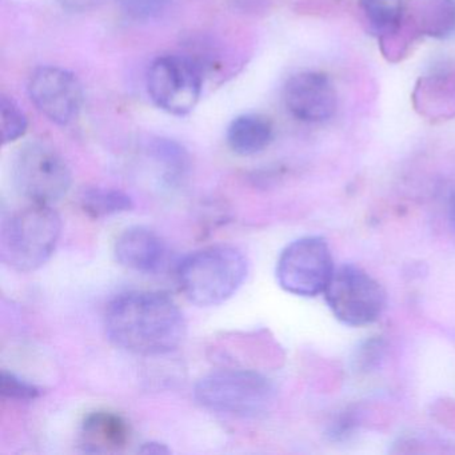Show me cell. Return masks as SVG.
Here are the masks:
<instances>
[{
  "instance_id": "1",
  "label": "cell",
  "mask_w": 455,
  "mask_h": 455,
  "mask_svg": "<svg viewBox=\"0 0 455 455\" xmlns=\"http://www.w3.org/2000/svg\"><path fill=\"white\" fill-rule=\"evenodd\" d=\"M108 339L127 353L164 355L180 347L188 331L177 303L162 292L135 291L116 298L105 316Z\"/></svg>"
},
{
  "instance_id": "2",
  "label": "cell",
  "mask_w": 455,
  "mask_h": 455,
  "mask_svg": "<svg viewBox=\"0 0 455 455\" xmlns=\"http://www.w3.org/2000/svg\"><path fill=\"white\" fill-rule=\"evenodd\" d=\"M249 273L246 255L238 247L218 244L188 255L178 268L180 289L190 302L201 307L230 299Z\"/></svg>"
},
{
  "instance_id": "3",
  "label": "cell",
  "mask_w": 455,
  "mask_h": 455,
  "mask_svg": "<svg viewBox=\"0 0 455 455\" xmlns=\"http://www.w3.org/2000/svg\"><path fill=\"white\" fill-rule=\"evenodd\" d=\"M60 233L62 220L52 204H28L2 226V260L20 273L38 270L54 254Z\"/></svg>"
},
{
  "instance_id": "4",
  "label": "cell",
  "mask_w": 455,
  "mask_h": 455,
  "mask_svg": "<svg viewBox=\"0 0 455 455\" xmlns=\"http://www.w3.org/2000/svg\"><path fill=\"white\" fill-rule=\"evenodd\" d=\"M196 402L210 411L251 418L265 412L273 402L270 380L252 370H218L202 378L194 390Z\"/></svg>"
},
{
  "instance_id": "5",
  "label": "cell",
  "mask_w": 455,
  "mask_h": 455,
  "mask_svg": "<svg viewBox=\"0 0 455 455\" xmlns=\"http://www.w3.org/2000/svg\"><path fill=\"white\" fill-rule=\"evenodd\" d=\"M15 190L30 204H52L70 190L71 172L65 159L52 146L26 143L12 164Z\"/></svg>"
},
{
  "instance_id": "6",
  "label": "cell",
  "mask_w": 455,
  "mask_h": 455,
  "mask_svg": "<svg viewBox=\"0 0 455 455\" xmlns=\"http://www.w3.org/2000/svg\"><path fill=\"white\" fill-rule=\"evenodd\" d=\"M323 294L330 310L347 326L372 323L387 305V295L379 282L353 265L335 268Z\"/></svg>"
},
{
  "instance_id": "7",
  "label": "cell",
  "mask_w": 455,
  "mask_h": 455,
  "mask_svg": "<svg viewBox=\"0 0 455 455\" xmlns=\"http://www.w3.org/2000/svg\"><path fill=\"white\" fill-rule=\"evenodd\" d=\"M335 266L329 244L321 236H305L282 251L276 279L284 291L315 297L326 290Z\"/></svg>"
},
{
  "instance_id": "8",
  "label": "cell",
  "mask_w": 455,
  "mask_h": 455,
  "mask_svg": "<svg viewBox=\"0 0 455 455\" xmlns=\"http://www.w3.org/2000/svg\"><path fill=\"white\" fill-rule=\"evenodd\" d=\"M202 84L198 63L183 55L156 58L148 68V95L161 110L172 116H188L196 108Z\"/></svg>"
},
{
  "instance_id": "9",
  "label": "cell",
  "mask_w": 455,
  "mask_h": 455,
  "mask_svg": "<svg viewBox=\"0 0 455 455\" xmlns=\"http://www.w3.org/2000/svg\"><path fill=\"white\" fill-rule=\"evenodd\" d=\"M28 89L36 108L54 124L68 126L78 119L84 106V90L71 71L57 66L36 68Z\"/></svg>"
},
{
  "instance_id": "10",
  "label": "cell",
  "mask_w": 455,
  "mask_h": 455,
  "mask_svg": "<svg viewBox=\"0 0 455 455\" xmlns=\"http://www.w3.org/2000/svg\"><path fill=\"white\" fill-rule=\"evenodd\" d=\"M283 102L298 121L322 124L331 119L337 111V90L326 74L303 71L287 81Z\"/></svg>"
},
{
  "instance_id": "11",
  "label": "cell",
  "mask_w": 455,
  "mask_h": 455,
  "mask_svg": "<svg viewBox=\"0 0 455 455\" xmlns=\"http://www.w3.org/2000/svg\"><path fill=\"white\" fill-rule=\"evenodd\" d=\"M116 257L124 267L135 273L156 274L166 265V242L151 228L135 226L116 239Z\"/></svg>"
},
{
  "instance_id": "12",
  "label": "cell",
  "mask_w": 455,
  "mask_h": 455,
  "mask_svg": "<svg viewBox=\"0 0 455 455\" xmlns=\"http://www.w3.org/2000/svg\"><path fill=\"white\" fill-rule=\"evenodd\" d=\"M403 25L414 36L449 38L455 34V0H409Z\"/></svg>"
},
{
  "instance_id": "13",
  "label": "cell",
  "mask_w": 455,
  "mask_h": 455,
  "mask_svg": "<svg viewBox=\"0 0 455 455\" xmlns=\"http://www.w3.org/2000/svg\"><path fill=\"white\" fill-rule=\"evenodd\" d=\"M129 442V423L116 412H92L82 423L81 444L87 452H119Z\"/></svg>"
},
{
  "instance_id": "14",
  "label": "cell",
  "mask_w": 455,
  "mask_h": 455,
  "mask_svg": "<svg viewBox=\"0 0 455 455\" xmlns=\"http://www.w3.org/2000/svg\"><path fill=\"white\" fill-rule=\"evenodd\" d=\"M274 137L271 122L259 114H244L231 122L228 129V143L238 156H250L262 153Z\"/></svg>"
},
{
  "instance_id": "15",
  "label": "cell",
  "mask_w": 455,
  "mask_h": 455,
  "mask_svg": "<svg viewBox=\"0 0 455 455\" xmlns=\"http://www.w3.org/2000/svg\"><path fill=\"white\" fill-rule=\"evenodd\" d=\"M79 204L82 210L92 220H102L134 209L132 199L116 188H87L82 193Z\"/></svg>"
},
{
  "instance_id": "16",
  "label": "cell",
  "mask_w": 455,
  "mask_h": 455,
  "mask_svg": "<svg viewBox=\"0 0 455 455\" xmlns=\"http://www.w3.org/2000/svg\"><path fill=\"white\" fill-rule=\"evenodd\" d=\"M434 102L420 110V113L430 114L434 116H455V79L450 76H438L433 78L423 79L415 92L418 102L433 100Z\"/></svg>"
},
{
  "instance_id": "17",
  "label": "cell",
  "mask_w": 455,
  "mask_h": 455,
  "mask_svg": "<svg viewBox=\"0 0 455 455\" xmlns=\"http://www.w3.org/2000/svg\"><path fill=\"white\" fill-rule=\"evenodd\" d=\"M358 4L367 22L380 38L393 36L402 28L403 0H358Z\"/></svg>"
},
{
  "instance_id": "18",
  "label": "cell",
  "mask_w": 455,
  "mask_h": 455,
  "mask_svg": "<svg viewBox=\"0 0 455 455\" xmlns=\"http://www.w3.org/2000/svg\"><path fill=\"white\" fill-rule=\"evenodd\" d=\"M154 156L164 167V180L169 185L180 182L188 169V156L178 143L159 140L153 146Z\"/></svg>"
},
{
  "instance_id": "19",
  "label": "cell",
  "mask_w": 455,
  "mask_h": 455,
  "mask_svg": "<svg viewBox=\"0 0 455 455\" xmlns=\"http://www.w3.org/2000/svg\"><path fill=\"white\" fill-rule=\"evenodd\" d=\"M0 116H2L0 119L2 121V140H4V145L15 142L28 132V116L12 97L2 95Z\"/></svg>"
},
{
  "instance_id": "20",
  "label": "cell",
  "mask_w": 455,
  "mask_h": 455,
  "mask_svg": "<svg viewBox=\"0 0 455 455\" xmlns=\"http://www.w3.org/2000/svg\"><path fill=\"white\" fill-rule=\"evenodd\" d=\"M0 390L4 398L14 401H34L42 394L41 388L9 371H2Z\"/></svg>"
},
{
  "instance_id": "21",
  "label": "cell",
  "mask_w": 455,
  "mask_h": 455,
  "mask_svg": "<svg viewBox=\"0 0 455 455\" xmlns=\"http://www.w3.org/2000/svg\"><path fill=\"white\" fill-rule=\"evenodd\" d=\"M172 0H119L124 15L132 20H150L166 12Z\"/></svg>"
},
{
  "instance_id": "22",
  "label": "cell",
  "mask_w": 455,
  "mask_h": 455,
  "mask_svg": "<svg viewBox=\"0 0 455 455\" xmlns=\"http://www.w3.org/2000/svg\"><path fill=\"white\" fill-rule=\"evenodd\" d=\"M102 0H57V4L63 9L73 12H84L95 9Z\"/></svg>"
},
{
  "instance_id": "23",
  "label": "cell",
  "mask_w": 455,
  "mask_h": 455,
  "mask_svg": "<svg viewBox=\"0 0 455 455\" xmlns=\"http://www.w3.org/2000/svg\"><path fill=\"white\" fill-rule=\"evenodd\" d=\"M143 454H170V449L166 444L159 443V442H148V443L143 444L140 450Z\"/></svg>"
},
{
  "instance_id": "24",
  "label": "cell",
  "mask_w": 455,
  "mask_h": 455,
  "mask_svg": "<svg viewBox=\"0 0 455 455\" xmlns=\"http://www.w3.org/2000/svg\"><path fill=\"white\" fill-rule=\"evenodd\" d=\"M450 217H451V222L455 228V194L452 196L451 202H450Z\"/></svg>"
}]
</instances>
